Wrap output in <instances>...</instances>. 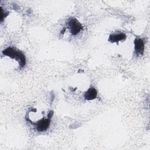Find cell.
Here are the masks:
<instances>
[{
    "instance_id": "cell-5",
    "label": "cell",
    "mask_w": 150,
    "mask_h": 150,
    "mask_svg": "<svg viewBox=\"0 0 150 150\" xmlns=\"http://www.w3.org/2000/svg\"><path fill=\"white\" fill-rule=\"evenodd\" d=\"M97 92L95 88L90 87L84 93V97L87 100H92L97 97Z\"/></svg>"
},
{
    "instance_id": "cell-3",
    "label": "cell",
    "mask_w": 150,
    "mask_h": 150,
    "mask_svg": "<svg viewBox=\"0 0 150 150\" xmlns=\"http://www.w3.org/2000/svg\"><path fill=\"white\" fill-rule=\"evenodd\" d=\"M51 114L48 117V118H43L36 123H33L36 127V128L39 132H43L46 131L50 124V118L52 117Z\"/></svg>"
},
{
    "instance_id": "cell-6",
    "label": "cell",
    "mask_w": 150,
    "mask_h": 150,
    "mask_svg": "<svg viewBox=\"0 0 150 150\" xmlns=\"http://www.w3.org/2000/svg\"><path fill=\"white\" fill-rule=\"evenodd\" d=\"M126 39V35L124 33H118V34H111L110 35L108 41L111 43L118 42L121 40H124Z\"/></svg>"
},
{
    "instance_id": "cell-4",
    "label": "cell",
    "mask_w": 150,
    "mask_h": 150,
    "mask_svg": "<svg viewBox=\"0 0 150 150\" xmlns=\"http://www.w3.org/2000/svg\"><path fill=\"white\" fill-rule=\"evenodd\" d=\"M144 43L140 38H137L134 40L135 52L139 54L142 55L144 51Z\"/></svg>"
},
{
    "instance_id": "cell-1",
    "label": "cell",
    "mask_w": 150,
    "mask_h": 150,
    "mask_svg": "<svg viewBox=\"0 0 150 150\" xmlns=\"http://www.w3.org/2000/svg\"><path fill=\"white\" fill-rule=\"evenodd\" d=\"M4 56H7L17 61L19 65V68H23L26 64V59L23 53L19 50L13 47H8L2 52Z\"/></svg>"
},
{
    "instance_id": "cell-2",
    "label": "cell",
    "mask_w": 150,
    "mask_h": 150,
    "mask_svg": "<svg viewBox=\"0 0 150 150\" xmlns=\"http://www.w3.org/2000/svg\"><path fill=\"white\" fill-rule=\"evenodd\" d=\"M67 28H69L70 33L72 35H76L79 33L81 29L83 26L80 22L75 18H70L67 22Z\"/></svg>"
}]
</instances>
